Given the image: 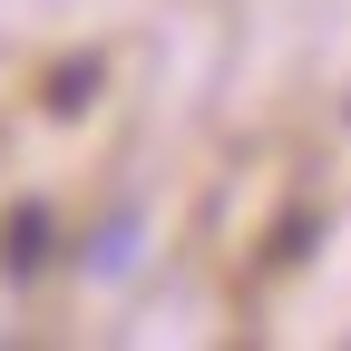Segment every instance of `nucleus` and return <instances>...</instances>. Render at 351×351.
I'll list each match as a JSON object with an SVG mask.
<instances>
[{
    "instance_id": "obj_1",
    "label": "nucleus",
    "mask_w": 351,
    "mask_h": 351,
    "mask_svg": "<svg viewBox=\"0 0 351 351\" xmlns=\"http://www.w3.org/2000/svg\"><path fill=\"white\" fill-rule=\"evenodd\" d=\"M127 263H137V215H117V225H98V254H88V274H127Z\"/></svg>"
},
{
    "instance_id": "obj_2",
    "label": "nucleus",
    "mask_w": 351,
    "mask_h": 351,
    "mask_svg": "<svg viewBox=\"0 0 351 351\" xmlns=\"http://www.w3.org/2000/svg\"><path fill=\"white\" fill-rule=\"evenodd\" d=\"M39 244H49V215H20V225L0 234V263H10V274H29V263H39Z\"/></svg>"
}]
</instances>
